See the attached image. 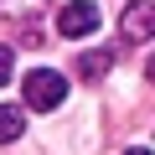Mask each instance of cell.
Instances as JSON below:
<instances>
[{
  "label": "cell",
  "mask_w": 155,
  "mask_h": 155,
  "mask_svg": "<svg viewBox=\"0 0 155 155\" xmlns=\"http://www.w3.org/2000/svg\"><path fill=\"white\" fill-rule=\"evenodd\" d=\"M21 93H26V109H36V114H52V109L67 98V83H62V72H52V67H36V72H26V78H21Z\"/></svg>",
  "instance_id": "6da1fadb"
},
{
  "label": "cell",
  "mask_w": 155,
  "mask_h": 155,
  "mask_svg": "<svg viewBox=\"0 0 155 155\" xmlns=\"http://www.w3.org/2000/svg\"><path fill=\"white\" fill-rule=\"evenodd\" d=\"M98 21H104V11L93 5V0H67V5L57 11V31L62 36H88Z\"/></svg>",
  "instance_id": "7a4b0ae2"
},
{
  "label": "cell",
  "mask_w": 155,
  "mask_h": 155,
  "mask_svg": "<svg viewBox=\"0 0 155 155\" xmlns=\"http://www.w3.org/2000/svg\"><path fill=\"white\" fill-rule=\"evenodd\" d=\"M119 31H124V41H150L155 36V0H129L119 16Z\"/></svg>",
  "instance_id": "3957f363"
},
{
  "label": "cell",
  "mask_w": 155,
  "mask_h": 155,
  "mask_svg": "<svg viewBox=\"0 0 155 155\" xmlns=\"http://www.w3.org/2000/svg\"><path fill=\"white\" fill-rule=\"evenodd\" d=\"M21 129H26L21 109H11V104H0V145H11V140H21Z\"/></svg>",
  "instance_id": "277c9868"
},
{
  "label": "cell",
  "mask_w": 155,
  "mask_h": 155,
  "mask_svg": "<svg viewBox=\"0 0 155 155\" xmlns=\"http://www.w3.org/2000/svg\"><path fill=\"white\" fill-rule=\"evenodd\" d=\"M109 67H114V52H83V62H78L83 78H104Z\"/></svg>",
  "instance_id": "5b68a950"
},
{
  "label": "cell",
  "mask_w": 155,
  "mask_h": 155,
  "mask_svg": "<svg viewBox=\"0 0 155 155\" xmlns=\"http://www.w3.org/2000/svg\"><path fill=\"white\" fill-rule=\"evenodd\" d=\"M11 83V47H0V88Z\"/></svg>",
  "instance_id": "8992f818"
},
{
  "label": "cell",
  "mask_w": 155,
  "mask_h": 155,
  "mask_svg": "<svg viewBox=\"0 0 155 155\" xmlns=\"http://www.w3.org/2000/svg\"><path fill=\"white\" fill-rule=\"evenodd\" d=\"M145 72H150V83H155V52H150V62H145Z\"/></svg>",
  "instance_id": "52a82bcc"
},
{
  "label": "cell",
  "mask_w": 155,
  "mask_h": 155,
  "mask_svg": "<svg viewBox=\"0 0 155 155\" xmlns=\"http://www.w3.org/2000/svg\"><path fill=\"white\" fill-rule=\"evenodd\" d=\"M124 155H150V150H124Z\"/></svg>",
  "instance_id": "ba28073f"
}]
</instances>
